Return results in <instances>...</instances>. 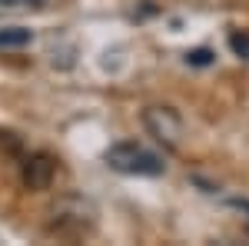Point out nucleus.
<instances>
[{"label":"nucleus","instance_id":"nucleus-1","mask_svg":"<svg viewBox=\"0 0 249 246\" xmlns=\"http://www.w3.org/2000/svg\"><path fill=\"white\" fill-rule=\"evenodd\" d=\"M107 167L126 176H160L163 173V156L150 153L140 143H113L110 150L103 153Z\"/></svg>","mask_w":249,"mask_h":246},{"label":"nucleus","instance_id":"nucleus-2","mask_svg":"<svg viewBox=\"0 0 249 246\" xmlns=\"http://www.w3.org/2000/svg\"><path fill=\"white\" fill-rule=\"evenodd\" d=\"M143 127L166 150H179V143H183V116L173 107H146L143 110Z\"/></svg>","mask_w":249,"mask_h":246},{"label":"nucleus","instance_id":"nucleus-3","mask_svg":"<svg viewBox=\"0 0 249 246\" xmlns=\"http://www.w3.org/2000/svg\"><path fill=\"white\" fill-rule=\"evenodd\" d=\"M53 173H57V160L47 156V153H37V156H30L23 163V183L30 189H47L50 180H53Z\"/></svg>","mask_w":249,"mask_h":246},{"label":"nucleus","instance_id":"nucleus-4","mask_svg":"<svg viewBox=\"0 0 249 246\" xmlns=\"http://www.w3.org/2000/svg\"><path fill=\"white\" fill-rule=\"evenodd\" d=\"M34 40V34L27 27H0V47L10 50V47H27Z\"/></svg>","mask_w":249,"mask_h":246},{"label":"nucleus","instance_id":"nucleus-5","mask_svg":"<svg viewBox=\"0 0 249 246\" xmlns=\"http://www.w3.org/2000/svg\"><path fill=\"white\" fill-rule=\"evenodd\" d=\"M230 47H232V54H236V57L249 60V34H239V30H232V34H230Z\"/></svg>","mask_w":249,"mask_h":246},{"label":"nucleus","instance_id":"nucleus-6","mask_svg":"<svg viewBox=\"0 0 249 246\" xmlns=\"http://www.w3.org/2000/svg\"><path fill=\"white\" fill-rule=\"evenodd\" d=\"M47 0H0V7H43Z\"/></svg>","mask_w":249,"mask_h":246},{"label":"nucleus","instance_id":"nucleus-7","mask_svg":"<svg viewBox=\"0 0 249 246\" xmlns=\"http://www.w3.org/2000/svg\"><path fill=\"white\" fill-rule=\"evenodd\" d=\"M236 207H243V209H246V213H249V203H236Z\"/></svg>","mask_w":249,"mask_h":246}]
</instances>
